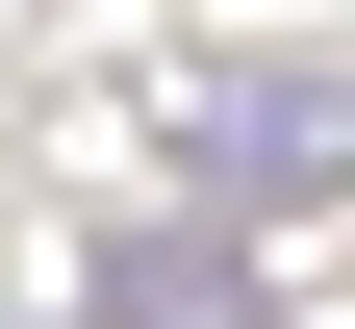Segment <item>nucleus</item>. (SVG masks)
<instances>
[{
	"mask_svg": "<svg viewBox=\"0 0 355 329\" xmlns=\"http://www.w3.org/2000/svg\"><path fill=\"white\" fill-rule=\"evenodd\" d=\"M203 177H229V203H330L355 177V76L330 51H229L203 76Z\"/></svg>",
	"mask_w": 355,
	"mask_h": 329,
	"instance_id": "1",
	"label": "nucleus"
},
{
	"mask_svg": "<svg viewBox=\"0 0 355 329\" xmlns=\"http://www.w3.org/2000/svg\"><path fill=\"white\" fill-rule=\"evenodd\" d=\"M102 329H279L254 228H102Z\"/></svg>",
	"mask_w": 355,
	"mask_h": 329,
	"instance_id": "2",
	"label": "nucleus"
}]
</instances>
